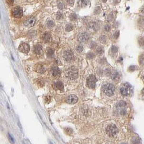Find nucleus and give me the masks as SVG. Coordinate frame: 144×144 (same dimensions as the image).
<instances>
[{"instance_id":"obj_1","label":"nucleus","mask_w":144,"mask_h":144,"mask_svg":"<svg viewBox=\"0 0 144 144\" xmlns=\"http://www.w3.org/2000/svg\"><path fill=\"white\" fill-rule=\"evenodd\" d=\"M115 89H116V88H115L114 85L111 83L105 84L103 86V91H104L106 95L108 96H111L114 94Z\"/></svg>"},{"instance_id":"obj_2","label":"nucleus","mask_w":144,"mask_h":144,"mask_svg":"<svg viewBox=\"0 0 144 144\" xmlns=\"http://www.w3.org/2000/svg\"><path fill=\"white\" fill-rule=\"evenodd\" d=\"M106 133L109 137H114L118 133V129L114 124H109L106 127Z\"/></svg>"},{"instance_id":"obj_3","label":"nucleus","mask_w":144,"mask_h":144,"mask_svg":"<svg viewBox=\"0 0 144 144\" xmlns=\"http://www.w3.org/2000/svg\"><path fill=\"white\" fill-rule=\"evenodd\" d=\"M120 91L122 95L128 96L131 91V85L127 83H124L120 87Z\"/></svg>"},{"instance_id":"obj_4","label":"nucleus","mask_w":144,"mask_h":144,"mask_svg":"<svg viewBox=\"0 0 144 144\" xmlns=\"http://www.w3.org/2000/svg\"><path fill=\"white\" fill-rule=\"evenodd\" d=\"M89 34L86 32H83L80 34L78 36V40L80 43H87L89 40Z\"/></svg>"},{"instance_id":"obj_5","label":"nucleus","mask_w":144,"mask_h":144,"mask_svg":"<svg viewBox=\"0 0 144 144\" xmlns=\"http://www.w3.org/2000/svg\"><path fill=\"white\" fill-rule=\"evenodd\" d=\"M11 14L14 18H21L23 16V10L20 7H16L11 11Z\"/></svg>"},{"instance_id":"obj_6","label":"nucleus","mask_w":144,"mask_h":144,"mask_svg":"<svg viewBox=\"0 0 144 144\" xmlns=\"http://www.w3.org/2000/svg\"><path fill=\"white\" fill-rule=\"evenodd\" d=\"M97 79L95 76L94 75H91L88 77L87 79V85L90 88H94L95 86L96 83H97Z\"/></svg>"},{"instance_id":"obj_7","label":"nucleus","mask_w":144,"mask_h":144,"mask_svg":"<svg viewBox=\"0 0 144 144\" xmlns=\"http://www.w3.org/2000/svg\"><path fill=\"white\" fill-rule=\"evenodd\" d=\"M67 77L70 80H75L78 78V73L76 70L74 69H71V70L68 71L66 74Z\"/></svg>"},{"instance_id":"obj_8","label":"nucleus","mask_w":144,"mask_h":144,"mask_svg":"<svg viewBox=\"0 0 144 144\" xmlns=\"http://www.w3.org/2000/svg\"><path fill=\"white\" fill-rule=\"evenodd\" d=\"M63 58H64L65 60L67 61H71L73 60L74 59V53L70 50H68L63 53Z\"/></svg>"},{"instance_id":"obj_9","label":"nucleus","mask_w":144,"mask_h":144,"mask_svg":"<svg viewBox=\"0 0 144 144\" xmlns=\"http://www.w3.org/2000/svg\"><path fill=\"white\" fill-rule=\"evenodd\" d=\"M19 51L24 53H28L30 51V46L28 44L21 43L19 46Z\"/></svg>"},{"instance_id":"obj_10","label":"nucleus","mask_w":144,"mask_h":144,"mask_svg":"<svg viewBox=\"0 0 144 144\" xmlns=\"http://www.w3.org/2000/svg\"><path fill=\"white\" fill-rule=\"evenodd\" d=\"M36 22V19L34 17H31L30 18H29L27 20L25 21L24 23V25L28 27H31L35 25Z\"/></svg>"},{"instance_id":"obj_11","label":"nucleus","mask_w":144,"mask_h":144,"mask_svg":"<svg viewBox=\"0 0 144 144\" xmlns=\"http://www.w3.org/2000/svg\"><path fill=\"white\" fill-rule=\"evenodd\" d=\"M78 101V98L75 95H70L67 97V102L70 104H74Z\"/></svg>"},{"instance_id":"obj_12","label":"nucleus","mask_w":144,"mask_h":144,"mask_svg":"<svg viewBox=\"0 0 144 144\" xmlns=\"http://www.w3.org/2000/svg\"><path fill=\"white\" fill-rule=\"evenodd\" d=\"M51 74L54 77H59L61 75V71L60 69L57 66L53 67L51 69Z\"/></svg>"},{"instance_id":"obj_13","label":"nucleus","mask_w":144,"mask_h":144,"mask_svg":"<svg viewBox=\"0 0 144 144\" xmlns=\"http://www.w3.org/2000/svg\"><path fill=\"white\" fill-rule=\"evenodd\" d=\"M51 39H52V36L49 32H46L43 34V40L46 43H48V42L51 41Z\"/></svg>"},{"instance_id":"obj_14","label":"nucleus","mask_w":144,"mask_h":144,"mask_svg":"<svg viewBox=\"0 0 144 144\" xmlns=\"http://www.w3.org/2000/svg\"><path fill=\"white\" fill-rule=\"evenodd\" d=\"M36 70L39 73H43L46 71V67L43 64H39L36 65Z\"/></svg>"},{"instance_id":"obj_15","label":"nucleus","mask_w":144,"mask_h":144,"mask_svg":"<svg viewBox=\"0 0 144 144\" xmlns=\"http://www.w3.org/2000/svg\"><path fill=\"white\" fill-rule=\"evenodd\" d=\"M88 27H89V28L90 30H93V31L95 32L98 30L99 29V26L98 25V24L95 22H91L88 25Z\"/></svg>"},{"instance_id":"obj_16","label":"nucleus","mask_w":144,"mask_h":144,"mask_svg":"<svg viewBox=\"0 0 144 144\" xmlns=\"http://www.w3.org/2000/svg\"><path fill=\"white\" fill-rule=\"evenodd\" d=\"M91 0H79V5L81 7H85L89 5Z\"/></svg>"},{"instance_id":"obj_17","label":"nucleus","mask_w":144,"mask_h":144,"mask_svg":"<svg viewBox=\"0 0 144 144\" xmlns=\"http://www.w3.org/2000/svg\"><path fill=\"white\" fill-rule=\"evenodd\" d=\"M34 52L36 54L40 55L42 52V47L40 45H36L34 47Z\"/></svg>"},{"instance_id":"obj_18","label":"nucleus","mask_w":144,"mask_h":144,"mask_svg":"<svg viewBox=\"0 0 144 144\" xmlns=\"http://www.w3.org/2000/svg\"><path fill=\"white\" fill-rule=\"evenodd\" d=\"M55 88L56 90H59L60 91H61V90H63V84L61 82H57L56 83H55Z\"/></svg>"},{"instance_id":"obj_19","label":"nucleus","mask_w":144,"mask_h":144,"mask_svg":"<svg viewBox=\"0 0 144 144\" xmlns=\"http://www.w3.org/2000/svg\"><path fill=\"white\" fill-rule=\"evenodd\" d=\"M104 53V49L102 46H99L96 49V53L98 55H101Z\"/></svg>"},{"instance_id":"obj_20","label":"nucleus","mask_w":144,"mask_h":144,"mask_svg":"<svg viewBox=\"0 0 144 144\" xmlns=\"http://www.w3.org/2000/svg\"><path fill=\"white\" fill-rule=\"evenodd\" d=\"M73 25L72 24H67V25L65 27V30H66V31L67 32H70L72 31V30H73Z\"/></svg>"},{"instance_id":"obj_21","label":"nucleus","mask_w":144,"mask_h":144,"mask_svg":"<svg viewBox=\"0 0 144 144\" xmlns=\"http://www.w3.org/2000/svg\"><path fill=\"white\" fill-rule=\"evenodd\" d=\"M112 78L114 80H116L119 79V74H118V72H115L113 73L112 75Z\"/></svg>"},{"instance_id":"obj_22","label":"nucleus","mask_w":144,"mask_h":144,"mask_svg":"<svg viewBox=\"0 0 144 144\" xmlns=\"http://www.w3.org/2000/svg\"><path fill=\"white\" fill-rule=\"evenodd\" d=\"M8 138L9 140V141L10 142L11 144H15V140L14 138H13V136L11 135L10 133L8 134Z\"/></svg>"},{"instance_id":"obj_23","label":"nucleus","mask_w":144,"mask_h":144,"mask_svg":"<svg viewBox=\"0 0 144 144\" xmlns=\"http://www.w3.org/2000/svg\"><path fill=\"white\" fill-rule=\"evenodd\" d=\"M86 57H87V58L88 59H93L94 58H95V55L94 53H93V52H88L87 55H86Z\"/></svg>"},{"instance_id":"obj_24","label":"nucleus","mask_w":144,"mask_h":144,"mask_svg":"<svg viewBox=\"0 0 144 144\" xmlns=\"http://www.w3.org/2000/svg\"><path fill=\"white\" fill-rule=\"evenodd\" d=\"M54 53V50L53 49H49L47 51V55H48V57H51L53 55Z\"/></svg>"},{"instance_id":"obj_25","label":"nucleus","mask_w":144,"mask_h":144,"mask_svg":"<svg viewBox=\"0 0 144 144\" xmlns=\"http://www.w3.org/2000/svg\"><path fill=\"white\" fill-rule=\"evenodd\" d=\"M70 19L71 21H74L77 19V15L75 13H72L70 15Z\"/></svg>"},{"instance_id":"obj_26","label":"nucleus","mask_w":144,"mask_h":144,"mask_svg":"<svg viewBox=\"0 0 144 144\" xmlns=\"http://www.w3.org/2000/svg\"><path fill=\"white\" fill-rule=\"evenodd\" d=\"M100 42H101V43L105 44L106 43V41H107V38H106V36H105V35L101 36L100 37Z\"/></svg>"},{"instance_id":"obj_27","label":"nucleus","mask_w":144,"mask_h":144,"mask_svg":"<svg viewBox=\"0 0 144 144\" xmlns=\"http://www.w3.org/2000/svg\"><path fill=\"white\" fill-rule=\"evenodd\" d=\"M118 51V47L115 46H113L111 47V52L113 53V54H114V53H116Z\"/></svg>"},{"instance_id":"obj_28","label":"nucleus","mask_w":144,"mask_h":144,"mask_svg":"<svg viewBox=\"0 0 144 144\" xmlns=\"http://www.w3.org/2000/svg\"><path fill=\"white\" fill-rule=\"evenodd\" d=\"M54 26V22L52 20H49L47 22V26L49 28H52Z\"/></svg>"},{"instance_id":"obj_29","label":"nucleus","mask_w":144,"mask_h":144,"mask_svg":"<svg viewBox=\"0 0 144 144\" xmlns=\"http://www.w3.org/2000/svg\"><path fill=\"white\" fill-rule=\"evenodd\" d=\"M76 51L79 53L83 51V46H82V45H80L77 46L76 47Z\"/></svg>"},{"instance_id":"obj_30","label":"nucleus","mask_w":144,"mask_h":144,"mask_svg":"<svg viewBox=\"0 0 144 144\" xmlns=\"http://www.w3.org/2000/svg\"><path fill=\"white\" fill-rule=\"evenodd\" d=\"M57 7L59 9H62L64 8L65 7V5L64 4H63L62 1H59L58 2V4H57Z\"/></svg>"},{"instance_id":"obj_31","label":"nucleus","mask_w":144,"mask_h":144,"mask_svg":"<svg viewBox=\"0 0 144 144\" xmlns=\"http://www.w3.org/2000/svg\"><path fill=\"white\" fill-rule=\"evenodd\" d=\"M56 17L57 20H60L63 18V14L61 12H57L56 14Z\"/></svg>"},{"instance_id":"obj_32","label":"nucleus","mask_w":144,"mask_h":144,"mask_svg":"<svg viewBox=\"0 0 144 144\" xmlns=\"http://www.w3.org/2000/svg\"><path fill=\"white\" fill-rule=\"evenodd\" d=\"M139 61L140 62L141 64L144 65V54L142 55L139 58Z\"/></svg>"},{"instance_id":"obj_33","label":"nucleus","mask_w":144,"mask_h":144,"mask_svg":"<svg viewBox=\"0 0 144 144\" xmlns=\"http://www.w3.org/2000/svg\"><path fill=\"white\" fill-rule=\"evenodd\" d=\"M104 29L106 32H109V30H111V27L110 25H105Z\"/></svg>"},{"instance_id":"obj_34","label":"nucleus","mask_w":144,"mask_h":144,"mask_svg":"<svg viewBox=\"0 0 144 144\" xmlns=\"http://www.w3.org/2000/svg\"><path fill=\"white\" fill-rule=\"evenodd\" d=\"M119 31H116L113 34V38L114 39H117L119 37Z\"/></svg>"},{"instance_id":"obj_35","label":"nucleus","mask_w":144,"mask_h":144,"mask_svg":"<svg viewBox=\"0 0 144 144\" xmlns=\"http://www.w3.org/2000/svg\"><path fill=\"white\" fill-rule=\"evenodd\" d=\"M96 46H97V44H96L95 42L93 41H92V43L89 44V47L90 48H91V49H93V48L95 47Z\"/></svg>"},{"instance_id":"obj_36","label":"nucleus","mask_w":144,"mask_h":144,"mask_svg":"<svg viewBox=\"0 0 144 144\" xmlns=\"http://www.w3.org/2000/svg\"><path fill=\"white\" fill-rule=\"evenodd\" d=\"M125 105H126V103L124 101H121L119 103V105L120 107H123L125 106Z\"/></svg>"},{"instance_id":"obj_37","label":"nucleus","mask_w":144,"mask_h":144,"mask_svg":"<svg viewBox=\"0 0 144 144\" xmlns=\"http://www.w3.org/2000/svg\"><path fill=\"white\" fill-rule=\"evenodd\" d=\"M67 3L68 4H70V5H74V0H67Z\"/></svg>"},{"instance_id":"obj_38","label":"nucleus","mask_w":144,"mask_h":144,"mask_svg":"<svg viewBox=\"0 0 144 144\" xmlns=\"http://www.w3.org/2000/svg\"><path fill=\"white\" fill-rule=\"evenodd\" d=\"M14 0H6V2L8 4V5H11L14 3Z\"/></svg>"},{"instance_id":"obj_39","label":"nucleus","mask_w":144,"mask_h":144,"mask_svg":"<svg viewBox=\"0 0 144 144\" xmlns=\"http://www.w3.org/2000/svg\"><path fill=\"white\" fill-rule=\"evenodd\" d=\"M101 1H102L103 2H106L107 0H101Z\"/></svg>"},{"instance_id":"obj_40","label":"nucleus","mask_w":144,"mask_h":144,"mask_svg":"<svg viewBox=\"0 0 144 144\" xmlns=\"http://www.w3.org/2000/svg\"><path fill=\"white\" fill-rule=\"evenodd\" d=\"M49 144H53L52 143H51V142H50V143H49Z\"/></svg>"},{"instance_id":"obj_41","label":"nucleus","mask_w":144,"mask_h":144,"mask_svg":"<svg viewBox=\"0 0 144 144\" xmlns=\"http://www.w3.org/2000/svg\"><path fill=\"white\" fill-rule=\"evenodd\" d=\"M125 144V143H123V144Z\"/></svg>"},{"instance_id":"obj_42","label":"nucleus","mask_w":144,"mask_h":144,"mask_svg":"<svg viewBox=\"0 0 144 144\" xmlns=\"http://www.w3.org/2000/svg\"><path fill=\"white\" fill-rule=\"evenodd\" d=\"M143 11H144V8L143 9Z\"/></svg>"},{"instance_id":"obj_43","label":"nucleus","mask_w":144,"mask_h":144,"mask_svg":"<svg viewBox=\"0 0 144 144\" xmlns=\"http://www.w3.org/2000/svg\"></svg>"},{"instance_id":"obj_44","label":"nucleus","mask_w":144,"mask_h":144,"mask_svg":"<svg viewBox=\"0 0 144 144\" xmlns=\"http://www.w3.org/2000/svg\"></svg>"}]
</instances>
